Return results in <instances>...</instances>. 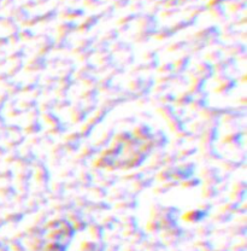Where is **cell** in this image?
<instances>
[{"mask_svg":"<svg viewBox=\"0 0 247 251\" xmlns=\"http://www.w3.org/2000/svg\"><path fill=\"white\" fill-rule=\"evenodd\" d=\"M155 139L148 130L137 129L119 135L109 150L98 159L105 169H131L140 166L152 152Z\"/></svg>","mask_w":247,"mask_h":251,"instance_id":"1","label":"cell"},{"mask_svg":"<svg viewBox=\"0 0 247 251\" xmlns=\"http://www.w3.org/2000/svg\"><path fill=\"white\" fill-rule=\"evenodd\" d=\"M74 235V226L67 220L51 221L38 234L33 251H67Z\"/></svg>","mask_w":247,"mask_h":251,"instance_id":"2","label":"cell"}]
</instances>
